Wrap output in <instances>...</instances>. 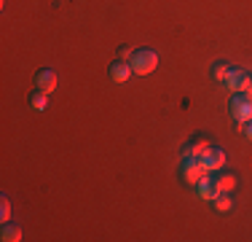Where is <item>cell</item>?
<instances>
[{"mask_svg": "<svg viewBox=\"0 0 252 242\" xmlns=\"http://www.w3.org/2000/svg\"><path fill=\"white\" fill-rule=\"evenodd\" d=\"M204 175H209V169H207V164H204L201 156H185L183 164H180V178H183V183L196 186Z\"/></svg>", "mask_w": 252, "mask_h": 242, "instance_id": "cell-1", "label": "cell"}, {"mask_svg": "<svg viewBox=\"0 0 252 242\" xmlns=\"http://www.w3.org/2000/svg\"><path fill=\"white\" fill-rule=\"evenodd\" d=\"M131 73L134 76H148V73L156 70V65H158V54L151 51V48H137V51H131Z\"/></svg>", "mask_w": 252, "mask_h": 242, "instance_id": "cell-2", "label": "cell"}, {"mask_svg": "<svg viewBox=\"0 0 252 242\" xmlns=\"http://www.w3.org/2000/svg\"><path fill=\"white\" fill-rule=\"evenodd\" d=\"M228 113H231V119L236 121V124H244V121L252 119V97L239 92L231 97V102H228Z\"/></svg>", "mask_w": 252, "mask_h": 242, "instance_id": "cell-3", "label": "cell"}, {"mask_svg": "<svg viewBox=\"0 0 252 242\" xmlns=\"http://www.w3.org/2000/svg\"><path fill=\"white\" fill-rule=\"evenodd\" d=\"M250 81H252V76L247 70H242V68H231V73H228V78H225V86L231 89L233 94H239V92H247V86H250Z\"/></svg>", "mask_w": 252, "mask_h": 242, "instance_id": "cell-4", "label": "cell"}, {"mask_svg": "<svg viewBox=\"0 0 252 242\" xmlns=\"http://www.w3.org/2000/svg\"><path fill=\"white\" fill-rule=\"evenodd\" d=\"M201 159H204V164H207L209 172H215V169H223V164H225V151L220 148V145H209L207 154H204Z\"/></svg>", "mask_w": 252, "mask_h": 242, "instance_id": "cell-5", "label": "cell"}, {"mask_svg": "<svg viewBox=\"0 0 252 242\" xmlns=\"http://www.w3.org/2000/svg\"><path fill=\"white\" fill-rule=\"evenodd\" d=\"M35 89H40V92H54L57 89V73H54L51 68H40L38 73H35Z\"/></svg>", "mask_w": 252, "mask_h": 242, "instance_id": "cell-6", "label": "cell"}, {"mask_svg": "<svg viewBox=\"0 0 252 242\" xmlns=\"http://www.w3.org/2000/svg\"><path fill=\"white\" fill-rule=\"evenodd\" d=\"M131 76V65L126 62V59H116V62L110 65V81L113 83H126Z\"/></svg>", "mask_w": 252, "mask_h": 242, "instance_id": "cell-7", "label": "cell"}, {"mask_svg": "<svg viewBox=\"0 0 252 242\" xmlns=\"http://www.w3.org/2000/svg\"><path fill=\"white\" fill-rule=\"evenodd\" d=\"M207 148H209V140L204 135H196V137H190L188 143H185V156H204L207 154Z\"/></svg>", "mask_w": 252, "mask_h": 242, "instance_id": "cell-8", "label": "cell"}, {"mask_svg": "<svg viewBox=\"0 0 252 242\" xmlns=\"http://www.w3.org/2000/svg\"><path fill=\"white\" fill-rule=\"evenodd\" d=\"M196 186H199V197H201V199H209V202H212V199L220 194V189H218V183H215L212 175H204V178H201Z\"/></svg>", "mask_w": 252, "mask_h": 242, "instance_id": "cell-9", "label": "cell"}, {"mask_svg": "<svg viewBox=\"0 0 252 242\" xmlns=\"http://www.w3.org/2000/svg\"><path fill=\"white\" fill-rule=\"evenodd\" d=\"M212 178H215V183H218L220 191H228V194H231L233 189H236V178H233L231 172H220V169H215Z\"/></svg>", "mask_w": 252, "mask_h": 242, "instance_id": "cell-10", "label": "cell"}, {"mask_svg": "<svg viewBox=\"0 0 252 242\" xmlns=\"http://www.w3.org/2000/svg\"><path fill=\"white\" fill-rule=\"evenodd\" d=\"M30 108L32 111H46V105H49V100H46V92H40V89H35L32 94H30Z\"/></svg>", "mask_w": 252, "mask_h": 242, "instance_id": "cell-11", "label": "cell"}, {"mask_svg": "<svg viewBox=\"0 0 252 242\" xmlns=\"http://www.w3.org/2000/svg\"><path fill=\"white\" fill-rule=\"evenodd\" d=\"M0 237H3L5 242H19L22 240V229L16 226V223H5L3 232H0Z\"/></svg>", "mask_w": 252, "mask_h": 242, "instance_id": "cell-12", "label": "cell"}, {"mask_svg": "<svg viewBox=\"0 0 252 242\" xmlns=\"http://www.w3.org/2000/svg\"><path fill=\"white\" fill-rule=\"evenodd\" d=\"M212 202H215V207H218L220 213H225V210L233 207V199H231V194H228V191H220L218 197L212 199Z\"/></svg>", "mask_w": 252, "mask_h": 242, "instance_id": "cell-13", "label": "cell"}, {"mask_svg": "<svg viewBox=\"0 0 252 242\" xmlns=\"http://www.w3.org/2000/svg\"><path fill=\"white\" fill-rule=\"evenodd\" d=\"M228 73H231V65H228V62H215L212 65V78H215V81H225Z\"/></svg>", "mask_w": 252, "mask_h": 242, "instance_id": "cell-14", "label": "cell"}, {"mask_svg": "<svg viewBox=\"0 0 252 242\" xmlns=\"http://www.w3.org/2000/svg\"><path fill=\"white\" fill-rule=\"evenodd\" d=\"M242 132H244V137H247V140H252V119L242 124Z\"/></svg>", "mask_w": 252, "mask_h": 242, "instance_id": "cell-15", "label": "cell"}, {"mask_svg": "<svg viewBox=\"0 0 252 242\" xmlns=\"http://www.w3.org/2000/svg\"><path fill=\"white\" fill-rule=\"evenodd\" d=\"M118 59H126V62H129V59H131V51H129V48H118Z\"/></svg>", "mask_w": 252, "mask_h": 242, "instance_id": "cell-16", "label": "cell"}, {"mask_svg": "<svg viewBox=\"0 0 252 242\" xmlns=\"http://www.w3.org/2000/svg\"><path fill=\"white\" fill-rule=\"evenodd\" d=\"M3 221H8V197H3Z\"/></svg>", "mask_w": 252, "mask_h": 242, "instance_id": "cell-17", "label": "cell"}, {"mask_svg": "<svg viewBox=\"0 0 252 242\" xmlns=\"http://www.w3.org/2000/svg\"><path fill=\"white\" fill-rule=\"evenodd\" d=\"M244 94H250V97H252V81H250V86H247V92H244Z\"/></svg>", "mask_w": 252, "mask_h": 242, "instance_id": "cell-18", "label": "cell"}]
</instances>
